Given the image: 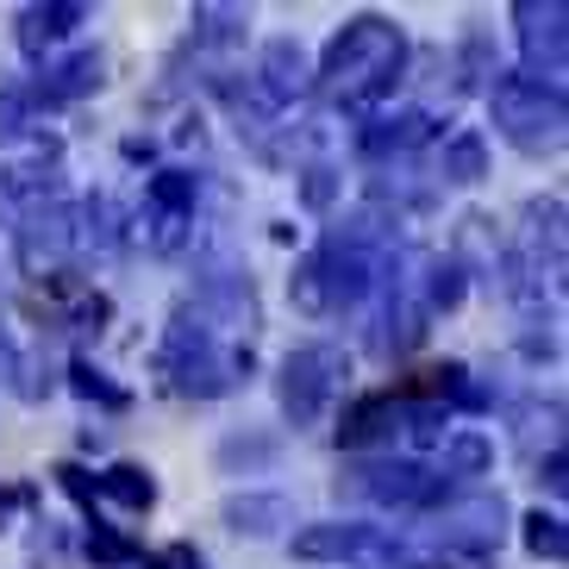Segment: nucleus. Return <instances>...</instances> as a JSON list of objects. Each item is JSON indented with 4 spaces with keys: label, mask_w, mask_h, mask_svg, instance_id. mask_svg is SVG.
Listing matches in <instances>:
<instances>
[{
    "label": "nucleus",
    "mask_w": 569,
    "mask_h": 569,
    "mask_svg": "<svg viewBox=\"0 0 569 569\" xmlns=\"http://www.w3.org/2000/svg\"><path fill=\"white\" fill-rule=\"evenodd\" d=\"M94 495L113 507H126V513H151L157 507V476L144 463H107L94 469Z\"/></svg>",
    "instance_id": "18"
},
{
    "label": "nucleus",
    "mask_w": 569,
    "mask_h": 569,
    "mask_svg": "<svg viewBox=\"0 0 569 569\" xmlns=\"http://www.w3.org/2000/svg\"><path fill=\"white\" fill-rule=\"evenodd\" d=\"M407 63H413V44H407L401 26L382 13H357L326 38V51L313 63V88L338 113L376 119L388 107V94L407 82Z\"/></svg>",
    "instance_id": "1"
},
{
    "label": "nucleus",
    "mask_w": 569,
    "mask_h": 569,
    "mask_svg": "<svg viewBox=\"0 0 569 569\" xmlns=\"http://www.w3.org/2000/svg\"><path fill=\"white\" fill-rule=\"evenodd\" d=\"M194 207H201V176L194 169H157L138 201V238L151 257H176L194 238Z\"/></svg>",
    "instance_id": "6"
},
{
    "label": "nucleus",
    "mask_w": 569,
    "mask_h": 569,
    "mask_svg": "<svg viewBox=\"0 0 569 569\" xmlns=\"http://www.w3.org/2000/svg\"><path fill=\"white\" fill-rule=\"evenodd\" d=\"M244 82H251V94L269 107V113L282 119L288 107L313 88V63H307V51L295 44V38H269L263 51H257V63H251V76H244Z\"/></svg>",
    "instance_id": "10"
},
{
    "label": "nucleus",
    "mask_w": 569,
    "mask_h": 569,
    "mask_svg": "<svg viewBox=\"0 0 569 569\" xmlns=\"http://www.w3.org/2000/svg\"><path fill=\"white\" fill-rule=\"evenodd\" d=\"M219 526L238 538H282L295 526V501L276 495V488H244V495L219 501Z\"/></svg>",
    "instance_id": "15"
},
{
    "label": "nucleus",
    "mask_w": 569,
    "mask_h": 569,
    "mask_svg": "<svg viewBox=\"0 0 569 569\" xmlns=\"http://www.w3.org/2000/svg\"><path fill=\"white\" fill-rule=\"evenodd\" d=\"M13 369H19V345H13V332H7V319H0V388L13 382Z\"/></svg>",
    "instance_id": "29"
},
{
    "label": "nucleus",
    "mask_w": 569,
    "mask_h": 569,
    "mask_svg": "<svg viewBox=\"0 0 569 569\" xmlns=\"http://www.w3.org/2000/svg\"><path fill=\"white\" fill-rule=\"evenodd\" d=\"M488 113H495V132L526 157L557 151L563 132H569L563 88L538 82V76H519V69H495V82H488Z\"/></svg>",
    "instance_id": "4"
},
{
    "label": "nucleus",
    "mask_w": 569,
    "mask_h": 569,
    "mask_svg": "<svg viewBox=\"0 0 569 569\" xmlns=\"http://www.w3.org/2000/svg\"><path fill=\"white\" fill-rule=\"evenodd\" d=\"M101 82H107V51L101 44H82V51H69V57H51L26 82V94H32L38 113H51V107H69V101H82V94H94Z\"/></svg>",
    "instance_id": "12"
},
{
    "label": "nucleus",
    "mask_w": 569,
    "mask_h": 569,
    "mask_svg": "<svg viewBox=\"0 0 569 569\" xmlns=\"http://www.w3.org/2000/svg\"><path fill=\"white\" fill-rule=\"evenodd\" d=\"M69 388H76L88 407H101V413H126V407H132V388H119L113 376L94 369L88 357H69Z\"/></svg>",
    "instance_id": "21"
},
{
    "label": "nucleus",
    "mask_w": 569,
    "mask_h": 569,
    "mask_svg": "<svg viewBox=\"0 0 569 569\" xmlns=\"http://www.w3.org/2000/svg\"><path fill=\"white\" fill-rule=\"evenodd\" d=\"M213 457H219V469H226V476H238V469H244V476H257V469H269L276 457H282V445H276L269 432H232Z\"/></svg>",
    "instance_id": "22"
},
{
    "label": "nucleus",
    "mask_w": 569,
    "mask_h": 569,
    "mask_svg": "<svg viewBox=\"0 0 569 569\" xmlns=\"http://www.w3.org/2000/svg\"><path fill=\"white\" fill-rule=\"evenodd\" d=\"M513 38H519V76H538V82L563 88V63H569V7L563 0H519Z\"/></svg>",
    "instance_id": "9"
},
{
    "label": "nucleus",
    "mask_w": 569,
    "mask_h": 569,
    "mask_svg": "<svg viewBox=\"0 0 569 569\" xmlns=\"http://www.w3.org/2000/svg\"><path fill=\"white\" fill-rule=\"evenodd\" d=\"M432 138H438V119L426 113V107H401V113H376L369 126H357V157L395 169L413 151H426Z\"/></svg>",
    "instance_id": "11"
},
{
    "label": "nucleus",
    "mask_w": 569,
    "mask_h": 569,
    "mask_svg": "<svg viewBox=\"0 0 569 569\" xmlns=\"http://www.w3.org/2000/svg\"><path fill=\"white\" fill-rule=\"evenodd\" d=\"M163 563H169V569H207V557L194 551V545H169V551H163Z\"/></svg>",
    "instance_id": "30"
},
{
    "label": "nucleus",
    "mask_w": 569,
    "mask_h": 569,
    "mask_svg": "<svg viewBox=\"0 0 569 569\" xmlns=\"http://www.w3.org/2000/svg\"><path fill=\"white\" fill-rule=\"evenodd\" d=\"M32 501H38V488H32V482H0V532L13 526L19 507H32Z\"/></svg>",
    "instance_id": "27"
},
{
    "label": "nucleus",
    "mask_w": 569,
    "mask_h": 569,
    "mask_svg": "<svg viewBox=\"0 0 569 569\" xmlns=\"http://www.w3.org/2000/svg\"><path fill=\"white\" fill-rule=\"evenodd\" d=\"M426 519H432V545L451 557H495L507 538V501L488 495V488H457L451 501Z\"/></svg>",
    "instance_id": "7"
},
{
    "label": "nucleus",
    "mask_w": 569,
    "mask_h": 569,
    "mask_svg": "<svg viewBox=\"0 0 569 569\" xmlns=\"http://www.w3.org/2000/svg\"><path fill=\"white\" fill-rule=\"evenodd\" d=\"M338 501L382 507V513H438L457 488L426 457H357L338 469Z\"/></svg>",
    "instance_id": "3"
},
{
    "label": "nucleus",
    "mask_w": 569,
    "mask_h": 569,
    "mask_svg": "<svg viewBox=\"0 0 569 569\" xmlns=\"http://www.w3.org/2000/svg\"><path fill=\"white\" fill-rule=\"evenodd\" d=\"M345 376H351V351H345V345H326V338L295 345V351L282 357V369H276V407H282V419L295 432L319 426L326 407L338 401Z\"/></svg>",
    "instance_id": "5"
},
{
    "label": "nucleus",
    "mask_w": 569,
    "mask_h": 569,
    "mask_svg": "<svg viewBox=\"0 0 569 569\" xmlns=\"http://www.w3.org/2000/svg\"><path fill=\"white\" fill-rule=\"evenodd\" d=\"M419 295H426V313H457L463 307V295H469V276H463V263H457L451 251L445 257H426L419 263Z\"/></svg>",
    "instance_id": "20"
},
{
    "label": "nucleus",
    "mask_w": 569,
    "mask_h": 569,
    "mask_svg": "<svg viewBox=\"0 0 569 569\" xmlns=\"http://www.w3.org/2000/svg\"><path fill=\"white\" fill-rule=\"evenodd\" d=\"M251 369H257L251 338H226L188 295L169 307L163 345H157V382L169 395H182V401H219L238 382H251Z\"/></svg>",
    "instance_id": "2"
},
{
    "label": "nucleus",
    "mask_w": 569,
    "mask_h": 569,
    "mask_svg": "<svg viewBox=\"0 0 569 569\" xmlns=\"http://www.w3.org/2000/svg\"><path fill=\"white\" fill-rule=\"evenodd\" d=\"M332 194H338L332 163H307V169H301V201L313 207V213H326V207H332Z\"/></svg>",
    "instance_id": "26"
},
{
    "label": "nucleus",
    "mask_w": 569,
    "mask_h": 569,
    "mask_svg": "<svg viewBox=\"0 0 569 569\" xmlns=\"http://www.w3.org/2000/svg\"><path fill=\"white\" fill-rule=\"evenodd\" d=\"M538 482L551 488V495H563V482H569L563 476V445H551V451L538 457Z\"/></svg>",
    "instance_id": "28"
},
{
    "label": "nucleus",
    "mask_w": 569,
    "mask_h": 569,
    "mask_svg": "<svg viewBox=\"0 0 569 569\" xmlns=\"http://www.w3.org/2000/svg\"><path fill=\"white\" fill-rule=\"evenodd\" d=\"M132 569H169V563H163V557H138Z\"/></svg>",
    "instance_id": "31"
},
{
    "label": "nucleus",
    "mask_w": 569,
    "mask_h": 569,
    "mask_svg": "<svg viewBox=\"0 0 569 569\" xmlns=\"http://www.w3.org/2000/svg\"><path fill=\"white\" fill-rule=\"evenodd\" d=\"M369 519H313V526H295L288 532V551L301 563H357L369 545Z\"/></svg>",
    "instance_id": "14"
},
{
    "label": "nucleus",
    "mask_w": 569,
    "mask_h": 569,
    "mask_svg": "<svg viewBox=\"0 0 569 569\" xmlns=\"http://www.w3.org/2000/svg\"><path fill=\"white\" fill-rule=\"evenodd\" d=\"M51 476H57V488H63V495H69L76 507H82L88 519H101V495H94V469H82V463H57Z\"/></svg>",
    "instance_id": "25"
},
{
    "label": "nucleus",
    "mask_w": 569,
    "mask_h": 569,
    "mask_svg": "<svg viewBox=\"0 0 569 569\" xmlns=\"http://www.w3.org/2000/svg\"><path fill=\"white\" fill-rule=\"evenodd\" d=\"M488 176V138L482 132H451L438 151V182L445 188H476Z\"/></svg>",
    "instance_id": "19"
},
{
    "label": "nucleus",
    "mask_w": 569,
    "mask_h": 569,
    "mask_svg": "<svg viewBox=\"0 0 569 569\" xmlns=\"http://www.w3.org/2000/svg\"><path fill=\"white\" fill-rule=\"evenodd\" d=\"M13 232V251H19V269L38 276V282H51L63 276V263L76 257V207L57 194V201H38L7 226Z\"/></svg>",
    "instance_id": "8"
},
{
    "label": "nucleus",
    "mask_w": 569,
    "mask_h": 569,
    "mask_svg": "<svg viewBox=\"0 0 569 569\" xmlns=\"http://www.w3.org/2000/svg\"><path fill=\"white\" fill-rule=\"evenodd\" d=\"M519 538H526V551H532L538 563H563V557H569L563 513H545V507H532V513L519 519Z\"/></svg>",
    "instance_id": "24"
},
{
    "label": "nucleus",
    "mask_w": 569,
    "mask_h": 569,
    "mask_svg": "<svg viewBox=\"0 0 569 569\" xmlns=\"http://www.w3.org/2000/svg\"><path fill=\"white\" fill-rule=\"evenodd\" d=\"M338 451H363V457H395V388H376V395H357L345 413H338Z\"/></svg>",
    "instance_id": "13"
},
{
    "label": "nucleus",
    "mask_w": 569,
    "mask_h": 569,
    "mask_svg": "<svg viewBox=\"0 0 569 569\" xmlns=\"http://www.w3.org/2000/svg\"><path fill=\"white\" fill-rule=\"evenodd\" d=\"M88 563H101V569H132L138 557H144V545H138L132 532H119V526H107V519H88Z\"/></svg>",
    "instance_id": "23"
},
{
    "label": "nucleus",
    "mask_w": 569,
    "mask_h": 569,
    "mask_svg": "<svg viewBox=\"0 0 569 569\" xmlns=\"http://www.w3.org/2000/svg\"><path fill=\"white\" fill-rule=\"evenodd\" d=\"M76 26H88V7H76V0H44V7H19L13 38L32 63H51V51L63 38H76Z\"/></svg>",
    "instance_id": "16"
},
{
    "label": "nucleus",
    "mask_w": 569,
    "mask_h": 569,
    "mask_svg": "<svg viewBox=\"0 0 569 569\" xmlns=\"http://www.w3.org/2000/svg\"><path fill=\"white\" fill-rule=\"evenodd\" d=\"M438 476H445V482H469V476H488V469H495V438L488 432H476V426H451V438H445V445H438Z\"/></svg>",
    "instance_id": "17"
}]
</instances>
